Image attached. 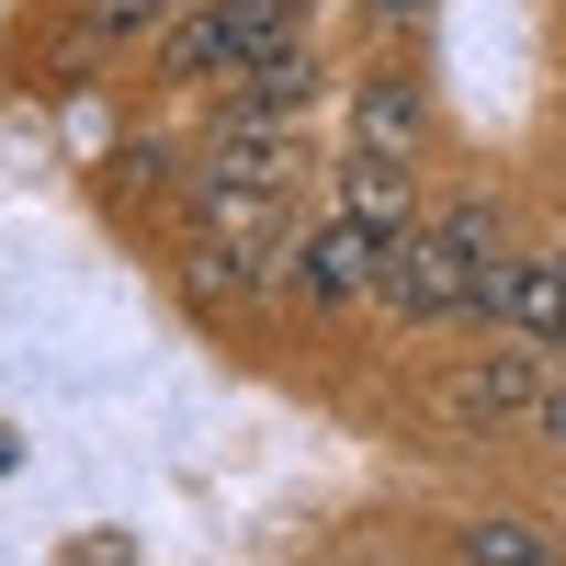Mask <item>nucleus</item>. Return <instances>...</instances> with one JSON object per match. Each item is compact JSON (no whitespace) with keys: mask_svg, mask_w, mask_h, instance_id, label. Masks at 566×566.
I'll use <instances>...</instances> for the list:
<instances>
[{"mask_svg":"<svg viewBox=\"0 0 566 566\" xmlns=\"http://www.w3.org/2000/svg\"><path fill=\"white\" fill-rule=\"evenodd\" d=\"M499 272H510L499 216L488 205H442V216H419L386 250V283H374V295H386L397 317H419V328H453V317H488Z\"/></svg>","mask_w":566,"mask_h":566,"instance_id":"nucleus-1","label":"nucleus"},{"mask_svg":"<svg viewBox=\"0 0 566 566\" xmlns=\"http://www.w3.org/2000/svg\"><path fill=\"white\" fill-rule=\"evenodd\" d=\"M283 34H306V0H205V12H181L170 45H159V69L170 80H239L250 57H272Z\"/></svg>","mask_w":566,"mask_h":566,"instance_id":"nucleus-2","label":"nucleus"},{"mask_svg":"<svg viewBox=\"0 0 566 566\" xmlns=\"http://www.w3.org/2000/svg\"><path fill=\"white\" fill-rule=\"evenodd\" d=\"M386 250H397V239L328 216V227H306V239H283V283H295L306 306H363L374 283H386Z\"/></svg>","mask_w":566,"mask_h":566,"instance_id":"nucleus-3","label":"nucleus"},{"mask_svg":"<svg viewBox=\"0 0 566 566\" xmlns=\"http://www.w3.org/2000/svg\"><path fill=\"white\" fill-rule=\"evenodd\" d=\"M476 328H510V340H533V352H566V250H533V261H510Z\"/></svg>","mask_w":566,"mask_h":566,"instance_id":"nucleus-4","label":"nucleus"},{"mask_svg":"<svg viewBox=\"0 0 566 566\" xmlns=\"http://www.w3.org/2000/svg\"><path fill=\"white\" fill-rule=\"evenodd\" d=\"M340 216L374 227V239H408V227H419V181H408V159L352 148V159H340Z\"/></svg>","mask_w":566,"mask_h":566,"instance_id":"nucleus-5","label":"nucleus"},{"mask_svg":"<svg viewBox=\"0 0 566 566\" xmlns=\"http://www.w3.org/2000/svg\"><path fill=\"white\" fill-rule=\"evenodd\" d=\"M216 103H227V114H306V103H317V45H306V34H283L272 57H250L239 80L216 91Z\"/></svg>","mask_w":566,"mask_h":566,"instance_id":"nucleus-6","label":"nucleus"},{"mask_svg":"<svg viewBox=\"0 0 566 566\" xmlns=\"http://www.w3.org/2000/svg\"><path fill=\"white\" fill-rule=\"evenodd\" d=\"M544 386H555V374H544L533 352H488V363L453 386V419H533V408H544Z\"/></svg>","mask_w":566,"mask_h":566,"instance_id":"nucleus-7","label":"nucleus"},{"mask_svg":"<svg viewBox=\"0 0 566 566\" xmlns=\"http://www.w3.org/2000/svg\"><path fill=\"white\" fill-rule=\"evenodd\" d=\"M352 148H386V159L419 148V80H363V103H352Z\"/></svg>","mask_w":566,"mask_h":566,"instance_id":"nucleus-8","label":"nucleus"},{"mask_svg":"<svg viewBox=\"0 0 566 566\" xmlns=\"http://www.w3.org/2000/svg\"><path fill=\"white\" fill-rule=\"evenodd\" d=\"M464 566H566L533 522H476V533H464Z\"/></svg>","mask_w":566,"mask_h":566,"instance_id":"nucleus-9","label":"nucleus"},{"mask_svg":"<svg viewBox=\"0 0 566 566\" xmlns=\"http://www.w3.org/2000/svg\"><path fill=\"white\" fill-rule=\"evenodd\" d=\"M170 12V0H91V45H125V34H148Z\"/></svg>","mask_w":566,"mask_h":566,"instance_id":"nucleus-10","label":"nucleus"},{"mask_svg":"<svg viewBox=\"0 0 566 566\" xmlns=\"http://www.w3.org/2000/svg\"><path fill=\"white\" fill-rule=\"evenodd\" d=\"M533 442H555V453H566V374H555V386H544V408H533Z\"/></svg>","mask_w":566,"mask_h":566,"instance_id":"nucleus-11","label":"nucleus"},{"mask_svg":"<svg viewBox=\"0 0 566 566\" xmlns=\"http://www.w3.org/2000/svg\"><path fill=\"white\" fill-rule=\"evenodd\" d=\"M374 12H386V23H397V12H431V0H374Z\"/></svg>","mask_w":566,"mask_h":566,"instance_id":"nucleus-12","label":"nucleus"}]
</instances>
